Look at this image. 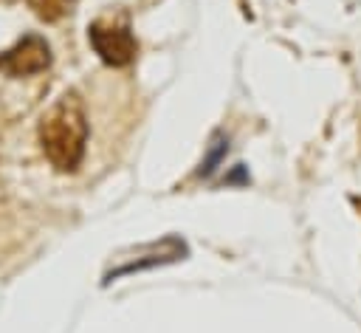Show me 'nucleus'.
I'll return each mask as SVG.
<instances>
[{
  "mask_svg": "<svg viewBox=\"0 0 361 333\" xmlns=\"http://www.w3.org/2000/svg\"><path fill=\"white\" fill-rule=\"evenodd\" d=\"M51 65V48L42 37L28 34L17 45L0 54V71L8 76H31Z\"/></svg>",
  "mask_w": 361,
  "mask_h": 333,
  "instance_id": "3",
  "label": "nucleus"
},
{
  "mask_svg": "<svg viewBox=\"0 0 361 333\" xmlns=\"http://www.w3.org/2000/svg\"><path fill=\"white\" fill-rule=\"evenodd\" d=\"M87 40L93 45V51L113 68H124L135 59V37L127 25H116V23H104V20H96L90 23L87 28Z\"/></svg>",
  "mask_w": 361,
  "mask_h": 333,
  "instance_id": "2",
  "label": "nucleus"
},
{
  "mask_svg": "<svg viewBox=\"0 0 361 333\" xmlns=\"http://www.w3.org/2000/svg\"><path fill=\"white\" fill-rule=\"evenodd\" d=\"M68 3L71 0H28V6L34 8V14L42 17V20H59L65 14Z\"/></svg>",
  "mask_w": 361,
  "mask_h": 333,
  "instance_id": "5",
  "label": "nucleus"
},
{
  "mask_svg": "<svg viewBox=\"0 0 361 333\" xmlns=\"http://www.w3.org/2000/svg\"><path fill=\"white\" fill-rule=\"evenodd\" d=\"M135 260H121L118 265H113L107 274H104V282L110 279H118V277H127V274H135V271H144V268H155V265H166V262H175L186 254V243L175 234L164 237L161 243H149L144 248H135Z\"/></svg>",
  "mask_w": 361,
  "mask_h": 333,
  "instance_id": "4",
  "label": "nucleus"
},
{
  "mask_svg": "<svg viewBox=\"0 0 361 333\" xmlns=\"http://www.w3.org/2000/svg\"><path fill=\"white\" fill-rule=\"evenodd\" d=\"M226 144H228L226 138H217V141L212 144V150H209V155H206V161L200 164V169H197V175H212V172L217 169V164L223 161V155H226V150H228Z\"/></svg>",
  "mask_w": 361,
  "mask_h": 333,
  "instance_id": "6",
  "label": "nucleus"
},
{
  "mask_svg": "<svg viewBox=\"0 0 361 333\" xmlns=\"http://www.w3.org/2000/svg\"><path fill=\"white\" fill-rule=\"evenodd\" d=\"M39 144L45 158L59 169L71 172L82 164L87 147V113L76 90L62 93L39 121Z\"/></svg>",
  "mask_w": 361,
  "mask_h": 333,
  "instance_id": "1",
  "label": "nucleus"
}]
</instances>
